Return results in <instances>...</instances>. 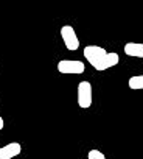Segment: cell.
<instances>
[{
  "mask_svg": "<svg viewBox=\"0 0 143 159\" xmlns=\"http://www.w3.org/2000/svg\"><path fill=\"white\" fill-rule=\"evenodd\" d=\"M84 58L87 62L97 70H106L115 67L120 62V56L115 52H107L98 45H87L84 47Z\"/></svg>",
  "mask_w": 143,
  "mask_h": 159,
  "instance_id": "cell-1",
  "label": "cell"
},
{
  "mask_svg": "<svg viewBox=\"0 0 143 159\" xmlns=\"http://www.w3.org/2000/svg\"><path fill=\"white\" fill-rule=\"evenodd\" d=\"M58 72L65 75H81L86 70V64L78 59H62L58 62Z\"/></svg>",
  "mask_w": 143,
  "mask_h": 159,
  "instance_id": "cell-2",
  "label": "cell"
},
{
  "mask_svg": "<svg viewBox=\"0 0 143 159\" xmlns=\"http://www.w3.org/2000/svg\"><path fill=\"white\" fill-rule=\"evenodd\" d=\"M59 33H61V38H62L64 45H65L67 50L75 52V50L80 48V39H78V36H76L75 28L72 27V25H64V27H61V31H59Z\"/></svg>",
  "mask_w": 143,
  "mask_h": 159,
  "instance_id": "cell-3",
  "label": "cell"
},
{
  "mask_svg": "<svg viewBox=\"0 0 143 159\" xmlns=\"http://www.w3.org/2000/svg\"><path fill=\"white\" fill-rule=\"evenodd\" d=\"M78 106L83 109L92 106V84L89 81H81L78 84Z\"/></svg>",
  "mask_w": 143,
  "mask_h": 159,
  "instance_id": "cell-4",
  "label": "cell"
},
{
  "mask_svg": "<svg viewBox=\"0 0 143 159\" xmlns=\"http://www.w3.org/2000/svg\"><path fill=\"white\" fill-rule=\"evenodd\" d=\"M22 145L19 142H10L8 145L0 148V159H13L17 154H20Z\"/></svg>",
  "mask_w": 143,
  "mask_h": 159,
  "instance_id": "cell-5",
  "label": "cell"
},
{
  "mask_svg": "<svg viewBox=\"0 0 143 159\" xmlns=\"http://www.w3.org/2000/svg\"><path fill=\"white\" fill-rule=\"evenodd\" d=\"M123 50L128 56L143 58V44H140V42H128Z\"/></svg>",
  "mask_w": 143,
  "mask_h": 159,
  "instance_id": "cell-6",
  "label": "cell"
},
{
  "mask_svg": "<svg viewBox=\"0 0 143 159\" xmlns=\"http://www.w3.org/2000/svg\"><path fill=\"white\" fill-rule=\"evenodd\" d=\"M129 88L132 91H140L143 89V75H135V76H131L129 81H128Z\"/></svg>",
  "mask_w": 143,
  "mask_h": 159,
  "instance_id": "cell-7",
  "label": "cell"
},
{
  "mask_svg": "<svg viewBox=\"0 0 143 159\" xmlns=\"http://www.w3.org/2000/svg\"><path fill=\"white\" fill-rule=\"evenodd\" d=\"M87 159H106V156L100 150H90L87 154Z\"/></svg>",
  "mask_w": 143,
  "mask_h": 159,
  "instance_id": "cell-8",
  "label": "cell"
},
{
  "mask_svg": "<svg viewBox=\"0 0 143 159\" xmlns=\"http://www.w3.org/2000/svg\"><path fill=\"white\" fill-rule=\"evenodd\" d=\"M3 126H5V122H3V117H2V116H0V131H2V129H3Z\"/></svg>",
  "mask_w": 143,
  "mask_h": 159,
  "instance_id": "cell-9",
  "label": "cell"
}]
</instances>
